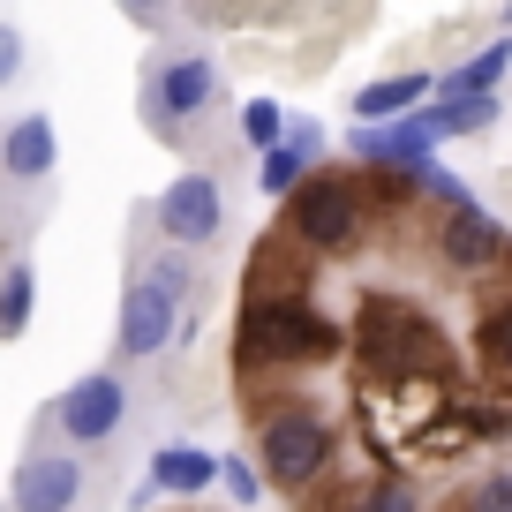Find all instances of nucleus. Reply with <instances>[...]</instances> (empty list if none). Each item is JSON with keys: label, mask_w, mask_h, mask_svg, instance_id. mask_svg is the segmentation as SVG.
<instances>
[{"label": "nucleus", "mask_w": 512, "mask_h": 512, "mask_svg": "<svg viewBox=\"0 0 512 512\" xmlns=\"http://www.w3.org/2000/svg\"><path fill=\"white\" fill-rule=\"evenodd\" d=\"M354 354H362L369 377H392V384H415V377H445L452 347L437 332L430 309H415L407 294H369L362 317H354Z\"/></svg>", "instance_id": "nucleus-1"}, {"label": "nucleus", "mask_w": 512, "mask_h": 512, "mask_svg": "<svg viewBox=\"0 0 512 512\" xmlns=\"http://www.w3.org/2000/svg\"><path fill=\"white\" fill-rule=\"evenodd\" d=\"M234 339H241V362H287V369L294 362H332L339 354V332L302 294H256V302L241 309Z\"/></svg>", "instance_id": "nucleus-2"}, {"label": "nucleus", "mask_w": 512, "mask_h": 512, "mask_svg": "<svg viewBox=\"0 0 512 512\" xmlns=\"http://www.w3.org/2000/svg\"><path fill=\"white\" fill-rule=\"evenodd\" d=\"M287 234H294V249H309V256H347L354 241L369 234V219H362V189H354L347 174H317V181H302V189L287 196Z\"/></svg>", "instance_id": "nucleus-3"}, {"label": "nucleus", "mask_w": 512, "mask_h": 512, "mask_svg": "<svg viewBox=\"0 0 512 512\" xmlns=\"http://www.w3.org/2000/svg\"><path fill=\"white\" fill-rule=\"evenodd\" d=\"M332 467V430H324L317 407L287 400L264 415V430H256V475L264 482H287V490H309V482Z\"/></svg>", "instance_id": "nucleus-4"}, {"label": "nucleus", "mask_w": 512, "mask_h": 512, "mask_svg": "<svg viewBox=\"0 0 512 512\" xmlns=\"http://www.w3.org/2000/svg\"><path fill=\"white\" fill-rule=\"evenodd\" d=\"M189 332V317H181V302L159 287V279H128L121 294V317H113V354H128V362H151V354H166V339Z\"/></svg>", "instance_id": "nucleus-5"}, {"label": "nucleus", "mask_w": 512, "mask_h": 512, "mask_svg": "<svg viewBox=\"0 0 512 512\" xmlns=\"http://www.w3.org/2000/svg\"><path fill=\"white\" fill-rule=\"evenodd\" d=\"M159 234L174 241V249H204V241L226 234V196L211 174H174L159 189Z\"/></svg>", "instance_id": "nucleus-6"}, {"label": "nucleus", "mask_w": 512, "mask_h": 512, "mask_svg": "<svg viewBox=\"0 0 512 512\" xmlns=\"http://www.w3.org/2000/svg\"><path fill=\"white\" fill-rule=\"evenodd\" d=\"M53 422H61L68 445H106V437L128 422V384L113 377V369H98V377H76L61 400H53Z\"/></svg>", "instance_id": "nucleus-7"}, {"label": "nucleus", "mask_w": 512, "mask_h": 512, "mask_svg": "<svg viewBox=\"0 0 512 512\" xmlns=\"http://www.w3.org/2000/svg\"><path fill=\"white\" fill-rule=\"evenodd\" d=\"M211 98H219V68H211L204 53H174V61H159L151 83H144V106L159 113V121H196Z\"/></svg>", "instance_id": "nucleus-8"}, {"label": "nucleus", "mask_w": 512, "mask_h": 512, "mask_svg": "<svg viewBox=\"0 0 512 512\" xmlns=\"http://www.w3.org/2000/svg\"><path fill=\"white\" fill-rule=\"evenodd\" d=\"M347 151H354L362 166H384V174H415V166H430V159H437V136H430V121H422V106H415L407 121L354 128Z\"/></svg>", "instance_id": "nucleus-9"}, {"label": "nucleus", "mask_w": 512, "mask_h": 512, "mask_svg": "<svg viewBox=\"0 0 512 512\" xmlns=\"http://www.w3.org/2000/svg\"><path fill=\"white\" fill-rule=\"evenodd\" d=\"M437 256H445L452 272H490L497 256H505V226L467 196V204H452L445 219H437Z\"/></svg>", "instance_id": "nucleus-10"}, {"label": "nucleus", "mask_w": 512, "mask_h": 512, "mask_svg": "<svg viewBox=\"0 0 512 512\" xmlns=\"http://www.w3.org/2000/svg\"><path fill=\"white\" fill-rule=\"evenodd\" d=\"M16 512H76L83 497V467L68 460V452H31V460L16 467Z\"/></svg>", "instance_id": "nucleus-11"}, {"label": "nucleus", "mask_w": 512, "mask_h": 512, "mask_svg": "<svg viewBox=\"0 0 512 512\" xmlns=\"http://www.w3.org/2000/svg\"><path fill=\"white\" fill-rule=\"evenodd\" d=\"M317 151H324V128H317V121H287L279 151H264V174H256V181H264V196H279V204H287V196L309 181Z\"/></svg>", "instance_id": "nucleus-12"}, {"label": "nucleus", "mask_w": 512, "mask_h": 512, "mask_svg": "<svg viewBox=\"0 0 512 512\" xmlns=\"http://www.w3.org/2000/svg\"><path fill=\"white\" fill-rule=\"evenodd\" d=\"M53 159H61V136H53L46 113H23V121L0 136V174L8 181H46Z\"/></svg>", "instance_id": "nucleus-13"}, {"label": "nucleus", "mask_w": 512, "mask_h": 512, "mask_svg": "<svg viewBox=\"0 0 512 512\" xmlns=\"http://www.w3.org/2000/svg\"><path fill=\"white\" fill-rule=\"evenodd\" d=\"M415 106H430V76H422V68H407V76H377V83H362V91H354V113H362L354 128L407 121Z\"/></svg>", "instance_id": "nucleus-14"}, {"label": "nucleus", "mask_w": 512, "mask_h": 512, "mask_svg": "<svg viewBox=\"0 0 512 512\" xmlns=\"http://www.w3.org/2000/svg\"><path fill=\"white\" fill-rule=\"evenodd\" d=\"M505 68H512V38H490V46L467 53L460 68H445V76L430 83V98H497Z\"/></svg>", "instance_id": "nucleus-15"}, {"label": "nucleus", "mask_w": 512, "mask_h": 512, "mask_svg": "<svg viewBox=\"0 0 512 512\" xmlns=\"http://www.w3.org/2000/svg\"><path fill=\"white\" fill-rule=\"evenodd\" d=\"M211 482H219V452H204V445H159L151 452V490L196 497V490H211Z\"/></svg>", "instance_id": "nucleus-16"}, {"label": "nucleus", "mask_w": 512, "mask_h": 512, "mask_svg": "<svg viewBox=\"0 0 512 512\" xmlns=\"http://www.w3.org/2000/svg\"><path fill=\"white\" fill-rule=\"evenodd\" d=\"M497 98H430L422 106V121H430L437 144H452V136H482V128H497Z\"/></svg>", "instance_id": "nucleus-17"}, {"label": "nucleus", "mask_w": 512, "mask_h": 512, "mask_svg": "<svg viewBox=\"0 0 512 512\" xmlns=\"http://www.w3.org/2000/svg\"><path fill=\"white\" fill-rule=\"evenodd\" d=\"M31 309H38V272L31 264H8V279H0V339L31 332Z\"/></svg>", "instance_id": "nucleus-18"}, {"label": "nucleus", "mask_w": 512, "mask_h": 512, "mask_svg": "<svg viewBox=\"0 0 512 512\" xmlns=\"http://www.w3.org/2000/svg\"><path fill=\"white\" fill-rule=\"evenodd\" d=\"M279 136H287V106L279 98H249L241 106V144L264 159V151H279Z\"/></svg>", "instance_id": "nucleus-19"}, {"label": "nucleus", "mask_w": 512, "mask_h": 512, "mask_svg": "<svg viewBox=\"0 0 512 512\" xmlns=\"http://www.w3.org/2000/svg\"><path fill=\"white\" fill-rule=\"evenodd\" d=\"M219 490L234 497V505H256V497H264V475H256L241 452H219Z\"/></svg>", "instance_id": "nucleus-20"}, {"label": "nucleus", "mask_w": 512, "mask_h": 512, "mask_svg": "<svg viewBox=\"0 0 512 512\" xmlns=\"http://www.w3.org/2000/svg\"><path fill=\"white\" fill-rule=\"evenodd\" d=\"M362 512H422V490H415L407 475H384L377 490L362 497Z\"/></svg>", "instance_id": "nucleus-21"}, {"label": "nucleus", "mask_w": 512, "mask_h": 512, "mask_svg": "<svg viewBox=\"0 0 512 512\" xmlns=\"http://www.w3.org/2000/svg\"><path fill=\"white\" fill-rule=\"evenodd\" d=\"M482 354H490V362L512 377V302L497 309V317H482Z\"/></svg>", "instance_id": "nucleus-22"}, {"label": "nucleus", "mask_w": 512, "mask_h": 512, "mask_svg": "<svg viewBox=\"0 0 512 512\" xmlns=\"http://www.w3.org/2000/svg\"><path fill=\"white\" fill-rule=\"evenodd\" d=\"M407 181H415L422 196H437V204H445V211H452V204H467V189H460V181H452V174H445V166H437V159H430V166H415V174H407Z\"/></svg>", "instance_id": "nucleus-23"}, {"label": "nucleus", "mask_w": 512, "mask_h": 512, "mask_svg": "<svg viewBox=\"0 0 512 512\" xmlns=\"http://www.w3.org/2000/svg\"><path fill=\"white\" fill-rule=\"evenodd\" d=\"M467 512H512V475H482L475 497H467Z\"/></svg>", "instance_id": "nucleus-24"}, {"label": "nucleus", "mask_w": 512, "mask_h": 512, "mask_svg": "<svg viewBox=\"0 0 512 512\" xmlns=\"http://www.w3.org/2000/svg\"><path fill=\"white\" fill-rule=\"evenodd\" d=\"M16 68H23V38H16V31H8V23H0V83L16 76Z\"/></svg>", "instance_id": "nucleus-25"}, {"label": "nucleus", "mask_w": 512, "mask_h": 512, "mask_svg": "<svg viewBox=\"0 0 512 512\" xmlns=\"http://www.w3.org/2000/svg\"><path fill=\"white\" fill-rule=\"evenodd\" d=\"M505 31H512V8H505Z\"/></svg>", "instance_id": "nucleus-26"}]
</instances>
